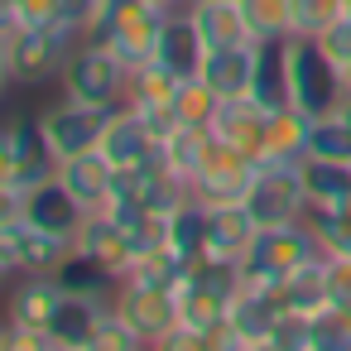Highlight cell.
<instances>
[{
  "label": "cell",
  "mask_w": 351,
  "mask_h": 351,
  "mask_svg": "<svg viewBox=\"0 0 351 351\" xmlns=\"http://www.w3.org/2000/svg\"><path fill=\"white\" fill-rule=\"evenodd\" d=\"M313 255H322V250H317V236H313L303 221H289V226H260L255 241H250V250L241 255V284L274 298L279 279H284L289 269L308 265Z\"/></svg>",
  "instance_id": "cell-1"
},
{
  "label": "cell",
  "mask_w": 351,
  "mask_h": 351,
  "mask_svg": "<svg viewBox=\"0 0 351 351\" xmlns=\"http://www.w3.org/2000/svg\"><path fill=\"white\" fill-rule=\"evenodd\" d=\"M289 97L303 116H332L346 101V77L337 68V58L322 49V39H303L289 34Z\"/></svg>",
  "instance_id": "cell-2"
},
{
  "label": "cell",
  "mask_w": 351,
  "mask_h": 351,
  "mask_svg": "<svg viewBox=\"0 0 351 351\" xmlns=\"http://www.w3.org/2000/svg\"><path fill=\"white\" fill-rule=\"evenodd\" d=\"M125 82H130V68L92 39H82V49L63 68V97L82 106H101V111H116L125 101Z\"/></svg>",
  "instance_id": "cell-3"
},
{
  "label": "cell",
  "mask_w": 351,
  "mask_h": 351,
  "mask_svg": "<svg viewBox=\"0 0 351 351\" xmlns=\"http://www.w3.org/2000/svg\"><path fill=\"white\" fill-rule=\"evenodd\" d=\"M73 39H77V34H68V29H58V25H20L15 34H5L10 82L34 87V82L63 73L68 58H73Z\"/></svg>",
  "instance_id": "cell-4"
},
{
  "label": "cell",
  "mask_w": 351,
  "mask_h": 351,
  "mask_svg": "<svg viewBox=\"0 0 351 351\" xmlns=\"http://www.w3.org/2000/svg\"><path fill=\"white\" fill-rule=\"evenodd\" d=\"M169 15H173V10L149 5V0H121L116 15L92 34V44L111 49L125 68H140V63H149V58H154L159 29H164V20H169Z\"/></svg>",
  "instance_id": "cell-5"
},
{
  "label": "cell",
  "mask_w": 351,
  "mask_h": 351,
  "mask_svg": "<svg viewBox=\"0 0 351 351\" xmlns=\"http://www.w3.org/2000/svg\"><path fill=\"white\" fill-rule=\"evenodd\" d=\"M245 207L260 226H289V221H303L308 212V188H303V159L298 164H260L250 193H245Z\"/></svg>",
  "instance_id": "cell-6"
},
{
  "label": "cell",
  "mask_w": 351,
  "mask_h": 351,
  "mask_svg": "<svg viewBox=\"0 0 351 351\" xmlns=\"http://www.w3.org/2000/svg\"><path fill=\"white\" fill-rule=\"evenodd\" d=\"M255 173H260V159H250V154L212 140L202 169L193 173V197H202L207 207H217V202H245Z\"/></svg>",
  "instance_id": "cell-7"
},
{
  "label": "cell",
  "mask_w": 351,
  "mask_h": 351,
  "mask_svg": "<svg viewBox=\"0 0 351 351\" xmlns=\"http://www.w3.org/2000/svg\"><path fill=\"white\" fill-rule=\"evenodd\" d=\"M106 116H111V111H101V106H82V101H68V97H63L58 106H49V111L39 116V130H44V140H49L53 159L63 164V159L87 154V149H97V145H101Z\"/></svg>",
  "instance_id": "cell-8"
},
{
  "label": "cell",
  "mask_w": 351,
  "mask_h": 351,
  "mask_svg": "<svg viewBox=\"0 0 351 351\" xmlns=\"http://www.w3.org/2000/svg\"><path fill=\"white\" fill-rule=\"evenodd\" d=\"M178 82L183 77H173L164 63H140V68H130V82H125V101L121 106H130L149 130H154V140H164L178 121H173V97H178Z\"/></svg>",
  "instance_id": "cell-9"
},
{
  "label": "cell",
  "mask_w": 351,
  "mask_h": 351,
  "mask_svg": "<svg viewBox=\"0 0 351 351\" xmlns=\"http://www.w3.org/2000/svg\"><path fill=\"white\" fill-rule=\"evenodd\" d=\"M116 313H125L145 341H164L178 327V289H159V284H140V279H121L116 284Z\"/></svg>",
  "instance_id": "cell-10"
},
{
  "label": "cell",
  "mask_w": 351,
  "mask_h": 351,
  "mask_svg": "<svg viewBox=\"0 0 351 351\" xmlns=\"http://www.w3.org/2000/svg\"><path fill=\"white\" fill-rule=\"evenodd\" d=\"M73 250L101 260L116 279H125V274L135 269V245H130L125 226H121L111 212H87L82 226H77V236H73Z\"/></svg>",
  "instance_id": "cell-11"
},
{
  "label": "cell",
  "mask_w": 351,
  "mask_h": 351,
  "mask_svg": "<svg viewBox=\"0 0 351 351\" xmlns=\"http://www.w3.org/2000/svg\"><path fill=\"white\" fill-rule=\"evenodd\" d=\"M111 308V298H92V293H63L53 317H49V337L53 351H92L97 341V322Z\"/></svg>",
  "instance_id": "cell-12"
},
{
  "label": "cell",
  "mask_w": 351,
  "mask_h": 351,
  "mask_svg": "<svg viewBox=\"0 0 351 351\" xmlns=\"http://www.w3.org/2000/svg\"><path fill=\"white\" fill-rule=\"evenodd\" d=\"M212 135H217L221 145H231V149H241V154H250V159L265 164L269 111H265L260 101H250V97H231V101H221V111H217V121H212Z\"/></svg>",
  "instance_id": "cell-13"
},
{
  "label": "cell",
  "mask_w": 351,
  "mask_h": 351,
  "mask_svg": "<svg viewBox=\"0 0 351 351\" xmlns=\"http://www.w3.org/2000/svg\"><path fill=\"white\" fill-rule=\"evenodd\" d=\"M15 207L39 226V231H49V236H63V241H73L77 236V226H82V207H77V197L58 183V178H49V183H39V188H29L25 197H15Z\"/></svg>",
  "instance_id": "cell-14"
},
{
  "label": "cell",
  "mask_w": 351,
  "mask_h": 351,
  "mask_svg": "<svg viewBox=\"0 0 351 351\" xmlns=\"http://www.w3.org/2000/svg\"><path fill=\"white\" fill-rule=\"evenodd\" d=\"M260 221L250 217L245 202H217L207 207V260H221V265H241V255L250 250Z\"/></svg>",
  "instance_id": "cell-15"
},
{
  "label": "cell",
  "mask_w": 351,
  "mask_h": 351,
  "mask_svg": "<svg viewBox=\"0 0 351 351\" xmlns=\"http://www.w3.org/2000/svg\"><path fill=\"white\" fill-rule=\"evenodd\" d=\"M202 58H207V44L193 25L188 10H173L159 29V44H154V63H164L173 77H197L202 73Z\"/></svg>",
  "instance_id": "cell-16"
},
{
  "label": "cell",
  "mask_w": 351,
  "mask_h": 351,
  "mask_svg": "<svg viewBox=\"0 0 351 351\" xmlns=\"http://www.w3.org/2000/svg\"><path fill=\"white\" fill-rule=\"evenodd\" d=\"M116 169H135V164H145L154 149H159V140H154V130L130 111V106H116L111 116H106V130H101V145H97Z\"/></svg>",
  "instance_id": "cell-17"
},
{
  "label": "cell",
  "mask_w": 351,
  "mask_h": 351,
  "mask_svg": "<svg viewBox=\"0 0 351 351\" xmlns=\"http://www.w3.org/2000/svg\"><path fill=\"white\" fill-rule=\"evenodd\" d=\"M111 178H116V164H111L101 149H87V154H73V159L58 164V183L77 197L82 212H101V207H106Z\"/></svg>",
  "instance_id": "cell-18"
},
{
  "label": "cell",
  "mask_w": 351,
  "mask_h": 351,
  "mask_svg": "<svg viewBox=\"0 0 351 351\" xmlns=\"http://www.w3.org/2000/svg\"><path fill=\"white\" fill-rule=\"evenodd\" d=\"M197 77H207V82L221 92V101H231V97H250V82H255V39H250V44L207 49Z\"/></svg>",
  "instance_id": "cell-19"
},
{
  "label": "cell",
  "mask_w": 351,
  "mask_h": 351,
  "mask_svg": "<svg viewBox=\"0 0 351 351\" xmlns=\"http://www.w3.org/2000/svg\"><path fill=\"white\" fill-rule=\"evenodd\" d=\"M274 322H279V303L269 293H255V289L241 284V293L231 298V313H226V327H231L236 346H245V351L250 346H269Z\"/></svg>",
  "instance_id": "cell-20"
},
{
  "label": "cell",
  "mask_w": 351,
  "mask_h": 351,
  "mask_svg": "<svg viewBox=\"0 0 351 351\" xmlns=\"http://www.w3.org/2000/svg\"><path fill=\"white\" fill-rule=\"evenodd\" d=\"M250 101H260L265 111L293 106V97H289V39H265V44H255Z\"/></svg>",
  "instance_id": "cell-21"
},
{
  "label": "cell",
  "mask_w": 351,
  "mask_h": 351,
  "mask_svg": "<svg viewBox=\"0 0 351 351\" xmlns=\"http://www.w3.org/2000/svg\"><path fill=\"white\" fill-rule=\"evenodd\" d=\"M197 34L207 49H226V44H250V25L241 15V0H193L188 5Z\"/></svg>",
  "instance_id": "cell-22"
},
{
  "label": "cell",
  "mask_w": 351,
  "mask_h": 351,
  "mask_svg": "<svg viewBox=\"0 0 351 351\" xmlns=\"http://www.w3.org/2000/svg\"><path fill=\"white\" fill-rule=\"evenodd\" d=\"M274 303L284 313H322L327 308V255H313L308 265L289 269L274 289Z\"/></svg>",
  "instance_id": "cell-23"
},
{
  "label": "cell",
  "mask_w": 351,
  "mask_h": 351,
  "mask_svg": "<svg viewBox=\"0 0 351 351\" xmlns=\"http://www.w3.org/2000/svg\"><path fill=\"white\" fill-rule=\"evenodd\" d=\"M308 135H313V116H303L298 106H279V111H269L265 164H298V159L308 154Z\"/></svg>",
  "instance_id": "cell-24"
},
{
  "label": "cell",
  "mask_w": 351,
  "mask_h": 351,
  "mask_svg": "<svg viewBox=\"0 0 351 351\" xmlns=\"http://www.w3.org/2000/svg\"><path fill=\"white\" fill-rule=\"evenodd\" d=\"M58 298H63V284L53 279V274H29L15 293H10V322H25V327H44L49 332V317H53V308H58Z\"/></svg>",
  "instance_id": "cell-25"
},
{
  "label": "cell",
  "mask_w": 351,
  "mask_h": 351,
  "mask_svg": "<svg viewBox=\"0 0 351 351\" xmlns=\"http://www.w3.org/2000/svg\"><path fill=\"white\" fill-rule=\"evenodd\" d=\"M303 188H308V202H322V207H351V164H346V159H317V154H303Z\"/></svg>",
  "instance_id": "cell-26"
},
{
  "label": "cell",
  "mask_w": 351,
  "mask_h": 351,
  "mask_svg": "<svg viewBox=\"0 0 351 351\" xmlns=\"http://www.w3.org/2000/svg\"><path fill=\"white\" fill-rule=\"evenodd\" d=\"M53 279L63 284V293H92V298H116V284H121L101 260H92V255H82V250H68V255L58 260Z\"/></svg>",
  "instance_id": "cell-27"
},
{
  "label": "cell",
  "mask_w": 351,
  "mask_h": 351,
  "mask_svg": "<svg viewBox=\"0 0 351 351\" xmlns=\"http://www.w3.org/2000/svg\"><path fill=\"white\" fill-rule=\"evenodd\" d=\"M212 140H217V135L202 130V125H173V130L159 140V154H164V164H169L178 178H188V188H193V173L202 169Z\"/></svg>",
  "instance_id": "cell-28"
},
{
  "label": "cell",
  "mask_w": 351,
  "mask_h": 351,
  "mask_svg": "<svg viewBox=\"0 0 351 351\" xmlns=\"http://www.w3.org/2000/svg\"><path fill=\"white\" fill-rule=\"evenodd\" d=\"M169 245L178 250V255H188L193 265L202 260V250H207V202L202 197H183L173 212H169Z\"/></svg>",
  "instance_id": "cell-29"
},
{
  "label": "cell",
  "mask_w": 351,
  "mask_h": 351,
  "mask_svg": "<svg viewBox=\"0 0 351 351\" xmlns=\"http://www.w3.org/2000/svg\"><path fill=\"white\" fill-rule=\"evenodd\" d=\"M217 111H221V92H217L207 77H183V82H178V97H173V121H178V125H202V130H212Z\"/></svg>",
  "instance_id": "cell-30"
},
{
  "label": "cell",
  "mask_w": 351,
  "mask_h": 351,
  "mask_svg": "<svg viewBox=\"0 0 351 351\" xmlns=\"http://www.w3.org/2000/svg\"><path fill=\"white\" fill-rule=\"evenodd\" d=\"M337 20H346V0H289V25L303 39H322Z\"/></svg>",
  "instance_id": "cell-31"
},
{
  "label": "cell",
  "mask_w": 351,
  "mask_h": 351,
  "mask_svg": "<svg viewBox=\"0 0 351 351\" xmlns=\"http://www.w3.org/2000/svg\"><path fill=\"white\" fill-rule=\"evenodd\" d=\"M241 15H245L255 44H265V39H289V34H293V25H289V0H241Z\"/></svg>",
  "instance_id": "cell-32"
},
{
  "label": "cell",
  "mask_w": 351,
  "mask_h": 351,
  "mask_svg": "<svg viewBox=\"0 0 351 351\" xmlns=\"http://www.w3.org/2000/svg\"><path fill=\"white\" fill-rule=\"evenodd\" d=\"M308 154H317V159H346L351 164V121L341 111L317 116L313 135H308Z\"/></svg>",
  "instance_id": "cell-33"
},
{
  "label": "cell",
  "mask_w": 351,
  "mask_h": 351,
  "mask_svg": "<svg viewBox=\"0 0 351 351\" xmlns=\"http://www.w3.org/2000/svg\"><path fill=\"white\" fill-rule=\"evenodd\" d=\"M135 346H145V337H140V327L125 317V313H116V303L101 313V322H97V341H92V351H135Z\"/></svg>",
  "instance_id": "cell-34"
},
{
  "label": "cell",
  "mask_w": 351,
  "mask_h": 351,
  "mask_svg": "<svg viewBox=\"0 0 351 351\" xmlns=\"http://www.w3.org/2000/svg\"><path fill=\"white\" fill-rule=\"evenodd\" d=\"M341 346H351V313L327 303L322 313H313V351H341Z\"/></svg>",
  "instance_id": "cell-35"
},
{
  "label": "cell",
  "mask_w": 351,
  "mask_h": 351,
  "mask_svg": "<svg viewBox=\"0 0 351 351\" xmlns=\"http://www.w3.org/2000/svg\"><path fill=\"white\" fill-rule=\"evenodd\" d=\"M269 346H279V351H313V313H284L279 308Z\"/></svg>",
  "instance_id": "cell-36"
},
{
  "label": "cell",
  "mask_w": 351,
  "mask_h": 351,
  "mask_svg": "<svg viewBox=\"0 0 351 351\" xmlns=\"http://www.w3.org/2000/svg\"><path fill=\"white\" fill-rule=\"evenodd\" d=\"M327 303L351 313V255H327Z\"/></svg>",
  "instance_id": "cell-37"
},
{
  "label": "cell",
  "mask_w": 351,
  "mask_h": 351,
  "mask_svg": "<svg viewBox=\"0 0 351 351\" xmlns=\"http://www.w3.org/2000/svg\"><path fill=\"white\" fill-rule=\"evenodd\" d=\"M322 49L337 58V68H346V63H351V20H337V25L322 34Z\"/></svg>",
  "instance_id": "cell-38"
},
{
  "label": "cell",
  "mask_w": 351,
  "mask_h": 351,
  "mask_svg": "<svg viewBox=\"0 0 351 351\" xmlns=\"http://www.w3.org/2000/svg\"><path fill=\"white\" fill-rule=\"evenodd\" d=\"M15 164H20V154H15V130H10V125H0V188H5V193H10Z\"/></svg>",
  "instance_id": "cell-39"
},
{
  "label": "cell",
  "mask_w": 351,
  "mask_h": 351,
  "mask_svg": "<svg viewBox=\"0 0 351 351\" xmlns=\"http://www.w3.org/2000/svg\"><path fill=\"white\" fill-rule=\"evenodd\" d=\"M20 29V0H0V39Z\"/></svg>",
  "instance_id": "cell-40"
},
{
  "label": "cell",
  "mask_w": 351,
  "mask_h": 351,
  "mask_svg": "<svg viewBox=\"0 0 351 351\" xmlns=\"http://www.w3.org/2000/svg\"><path fill=\"white\" fill-rule=\"evenodd\" d=\"M5 82H10V63H5V39H0V97H5Z\"/></svg>",
  "instance_id": "cell-41"
},
{
  "label": "cell",
  "mask_w": 351,
  "mask_h": 351,
  "mask_svg": "<svg viewBox=\"0 0 351 351\" xmlns=\"http://www.w3.org/2000/svg\"><path fill=\"white\" fill-rule=\"evenodd\" d=\"M149 5H164V10H188L193 0H149Z\"/></svg>",
  "instance_id": "cell-42"
},
{
  "label": "cell",
  "mask_w": 351,
  "mask_h": 351,
  "mask_svg": "<svg viewBox=\"0 0 351 351\" xmlns=\"http://www.w3.org/2000/svg\"><path fill=\"white\" fill-rule=\"evenodd\" d=\"M10 207H15V197H10L5 188H0V212H10Z\"/></svg>",
  "instance_id": "cell-43"
},
{
  "label": "cell",
  "mask_w": 351,
  "mask_h": 351,
  "mask_svg": "<svg viewBox=\"0 0 351 351\" xmlns=\"http://www.w3.org/2000/svg\"><path fill=\"white\" fill-rule=\"evenodd\" d=\"M341 116H346V121H351V92H346V101H341Z\"/></svg>",
  "instance_id": "cell-44"
},
{
  "label": "cell",
  "mask_w": 351,
  "mask_h": 351,
  "mask_svg": "<svg viewBox=\"0 0 351 351\" xmlns=\"http://www.w3.org/2000/svg\"><path fill=\"white\" fill-rule=\"evenodd\" d=\"M341 77H346V92H351V63H346V68H341Z\"/></svg>",
  "instance_id": "cell-45"
},
{
  "label": "cell",
  "mask_w": 351,
  "mask_h": 351,
  "mask_svg": "<svg viewBox=\"0 0 351 351\" xmlns=\"http://www.w3.org/2000/svg\"><path fill=\"white\" fill-rule=\"evenodd\" d=\"M5 327H10V322H0V351H5Z\"/></svg>",
  "instance_id": "cell-46"
},
{
  "label": "cell",
  "mask_w": 351,
  "mask_h": 351,
  "mask_svg": "<svg viewBox=\"0 0 351 351\" xmlns=\"http://www.w3.org/2000/svg\"><path fill=\"white\" fill-rule=\"evenodd\" d=\"M5 274H10V269H5V265H0V279H5Z\"/></svg>",
  "instance_id": "cell-47"
}]
</instances>
